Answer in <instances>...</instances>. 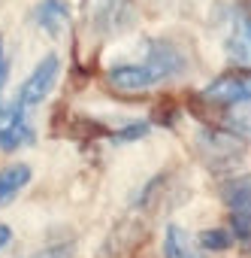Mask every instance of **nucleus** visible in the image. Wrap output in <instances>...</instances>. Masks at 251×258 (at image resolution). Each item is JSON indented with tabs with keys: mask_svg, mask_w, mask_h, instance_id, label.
<instances>
[{
	"mask_svg": "<svg viewBox=\"0 0 251 258\" xmlns=\"http://www.w3.org/2000/svg\"><path fill=\"white\" fill-rule=\"evenodd\" d=\"M185 70H188V58H185V52L176 43H170V40H149L143 61L112 64L106 70V82L118 94H140V91H149L155 85H164V82L182 76Z\"/></svg>",
	"mask_w": 251,
	"mask_h": 258,
	"instance_id": "1",
	"label": "nucleus"
},
{
	"mask_svg": "<svg viewBox=\"0 0 251 258\" xmlns=\"http://www.w3.org/2000/svg\"><path fill=\"white\" fill-rule=\"evenodd\" d=\"M58 76H61V58H58L55 52L43 55V58H40V64L31 70V76L22 82V88H19V94H16V100H13V103H19L22 109H28V112H31L34 106H40V103L52 94V88H55Z\"/></svg>",
	"mask_w": 251,
	"mask_h": 258,
	"instance_id": "2",
	"label": "nucleus"
},
{
	"mask_svg": "<svg viewBox=\"0 0 251 258\" xmlns=\"http://www.w3.org/2000/svg\"><path fill=\"white\" fill-rule=\"evenodd\" d=\"M134 0H85V19L94 34H115L131 25Z\"/></svg>",
	"mask_w": 251,
	"mask_h": 258,
	"instance_id": "3",
	"label": "nucleus"
},
{
	"mask_svg": "<svg viewBox=\"0 0 251 258\" xmlns=\"http://www.w3.org/2000/svg\"><path fill=\"white\" fill-rule=\"evenodd\" d=\"M37 131L31 124L28 109H22L19 103H0V149L4 152H16L22 146H34Z\"/></svg>",
	"mask_w": 251,
	"mask_h": 258,
	"instance_id": "4",
	"label": "nucleus"
},
{
	"mask_svg": "<svg viewBox=\"0 0 251 258\" xmlns=\"http://www.w3.org/2000/svg\"><path fill=\"white\" fill-rule=\"evenodd\" d=\"M203 100L221 109H233L239 103H248V76L245 73H224L215 82L203 88Z\"/></svg>",
	"mask_w": 251,
	"mask_h": 258,
	"instance_id": "5",
	"label": "nucleus"
},
{
	"mask_svg": "<svg viewBox=\"0 0 251 258\" xmlns=\"http://www.w3.org/2000/svg\"><path fill=\"white\" fill-rule=\"evenodd\" d=\"M224 201H227V210L233 219V240L248 243V176L233 179L224 188Z\"/></svg>",
	"mask_w": 251,
	"mask_h": 258,
	"instance_id": "6",
	"label": "nucleus"
},
{
	"mask_svg": "<svg viewBox=\"0 0 251 258\" xmlns=\"http://www.w3.org/2000/svg\"><path fill=\"white\" fill-rule=\"evenodd\" d=\"M31 19L43 34L61 37L67 31V25H70V4L67 0H40L34 7V13H31Z\"/></svg>",
	"mask_w": 251,
	"mask_h": 258,
	"instance_id": "7",
	"label": "nucleus"
},
{
	"mask_svg": "<svg viewBox=\"0 0 251 258\" xmlns=\"http://www.w3.org/2000/svg\"><path fill=\"white\" fill-rule=\"evenodd\" d=\"M227 19H230V22H227V37H224L227 55H230L236 64L248 67V13H245V7H242V13L233 10Z\"/></svg>",
	"mask_w": 251,
	"mask_h": 258,
	"instance_id": "8",
	"label": "nucleus"
},
{
	"mask_svg": "<svg viewBox=\"0 0 251 258\" xmlns=\"http://www.w3.org/2000/svg\"><path fill=\"white\" fill-rule=\"evenodd\" d=\"M31 167L28 164H10L0 170V207H7L28 182H31Z\"/></svg>",
	"mask_w": 251,
	"mask_h": 258,
	"instance_id": "9",
	"label": "nucleus"
},
{
	"mask_svg": "<svg viewBox=\"0 0 251 258\" xmlns=\"http://www.w3.org/2000/svg\"><path fill=\"white\" fill-rule=\"evenodd\" d=\"M164 258H203V255L194 249L191 237L179 225H170L164 231Z\"/></svg>",
	"mask_w": 251,
	"mask_h": 258,
	"instance_id": "10",
	"label": "nucleus"
},
{
	"mask_svg": "<svg viewBox=\"0 0 251 258\" xmlns=\"http://www.w3.org/2000/svg\"><path fill=\"white\" fill-rule=\"evenodd\" d=\"M197 240H200V246H203V249H209V252H224V249H230V246H233V237H230L224 228H215V231L209 228V231H203Z\"/></svg>",
	"mask_w": 251,
	"mask_h": 258,
	"instance_id": "11",
	"label": "nucleus"
},
{
	"mask_svg": "<svg viewBox=\"0 0 251 258\" xmlns=\"http://www.w3.org/2000/svg\"><path fill=\"white\" fill-rule=\"evenodd\" d=\"M149 121H131V124H124V127H118V131L112 134V143H137V140H143L146 134H149Z\"/></svg>",
	"mask_w": 251,
	"mask_h": 258,
	"instance_id": "12",
	"label": "nucleus"
},
{
	"mask_svg": "<svg viewBox=\"0 0 251 258\" xmlns=\"http://www.w3.org/2000/svg\"><path fill=\"white\" fill-rule=\"evenodd\" d=\"M28 258H76V243H52Z\"/></svg>",
	"mask_w": 251,
	"mask_h": 258,
	"instance_id": "13",
	"label": "nucleus"
},
{
	"mask_svg": "<svg viewBox=\"0 0 251 258\" xmlns=\"http://www.w3.org/2000/svg\"><path fill=\"white\" fill-rule=\"evenodd\" d=\"M7 76H10V61L4 52V40H0V97H4V88H7Z\"/></svg>",
	"mask_w": 251,
	"mask_h": 258,
	"instance_id": "14",
	"label": "nucleus"
},
{
	"mask_svg": "<svg viewBox=\"0 0 251 258\" xmlns=\"http://www.w3.org/2000/svg\"><path fill=\"white\" fill-rule=\"evenodd\" d=\"M10 243H13V228L0 222V252H4V249H7Z\"/></svg>",
	"mask_w": 251,
	"mask_h": 258,
	"instance_id": "15",
	"label": "nucleus"
}]
</instances>
